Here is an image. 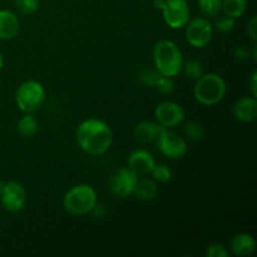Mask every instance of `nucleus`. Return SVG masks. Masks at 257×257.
<instances>
[{
  "instance_id": "f257e3e1",
  "label": "nucleus",
  "mask_w": 257,
  "mask_h": 257,
  "mask_svg": "<svg viewBox=\"0 0 257 257\" xmlns=\"http://www.w3.org/2000/svg\"><path fill=\"white\" fill-rule=\"evenodd\" d=\"M75 140L83 152L90 156H100L112 147V128L104 120L87 118L78 125Z\"/></svg>"
},
{
  "instance_id": "f03ea898",
  "label": "nucleus",
  "mask_w": 257,
  "mask_h": 257,
  "mask_svg": "<svg viewBox=\"0 0 257 257\" xmlns=\"http://www.w3.org/2000/svg\"><path fill=\"white\" fill-rule=\"evenodd\" d=\"M153 67L161 75L165 77H177L182 72L183 54L180 47L170 39H162L157 42L152 50Z\"/></svg>"
},
{
  "instance_id": "7ed1b4c3",
  "label": "nucleus",
  "mask_w": 257,
  "mask_h": 257,
  "mask_svg": "<svg viewBox=\"0 0 257 257\" xmlns=\"http://www.w3.org/2000/svg\"><path fill=\"white\" fill-rule=\"evenodd\" d=\"M98 205L97 191L87 183H79L65 192L63 197V208L70 216L80 217L93 212Z\"/></svg>"
},
{
  "instance_id": "20e7f679",
  "label": "nucleus",
  "mask_w": 257,
  "mask_h": 257,
  "mask_svg": "<svg viewBox=\"0 0 257 257\" xmlns=\"http://www.w3.org/2000/svg\"><path fill=\"white\" fill-rule=\"evenodd\" d=\"M227 85L225 79L216 73H205L196 80L193 87V97L200 104L212 107L218 104L225 98Z\"/></svg>"
},
{
  "instance_id": "39448f33",
  "label": "nucleus",
  "mask_w": 257,
  "mask_h": 257,
  "mask_svg": "<svg viewBox=\"0 0 257 257\" xmlns=\"http://www.w3.org/2000/svg\"><path fill=\"white\" fill-rule=\"evenodd\" d=\"M44 102L45 89L38 80H25L15 92V103L23 113H35Z\"/></svg>"
},
{
  "instance_id": "423d86ee",
  "label": "nucleus",
  "mask_w": 257,
  "mask_h": 257,
  "mask_svg": "<svg viewBox=\"0 0 257 257\" xmlns=\"http://www.w3.org/2000/svg\"><path fill=\"white\" fill-rule=\"evenodd\" d=\"M186 40L188 44L197 49L206 48L213 37V25L206 17H196L186 24Z\"/></svg>"
},
{
  "instance_id": "0eeeda50",
  "label": "nucleus",
  "mask_w": 257,
  "mask_h": 257,
  "mask_svg": "<svg viewBox=\"0 0 257 257\" xmlns=\"http://www.w3.org/2000/svg\"><path fill=\"white\" fill-rule=\"evenodd\" d=\"M160 152L170 160H181L187 153V140L172 130L163 128L156 140Z\"/></svg>"
},
{
  "instance_id": "6e6552de",
  "label": "nucleus",
  "mask_w": 257,
  "mask_h": 257,
  "mask_svg": "<svg viewBox=\"0 0 257 257\" xmlns=\"http://www.w3.org/2000/svg\"><path fill=\"white\" fill-rule=\"evenodd\" d=\"M161 12L167 27L173 30L185 28L191 19V9L187 0H165Z\"/></svg>"
},
{
  "instance_id": "1a4fd4ad",
  "label": "nucleus",
  "mask_w": 257,
  "mask_h": 257,
  "mask_svg": "<svg viewBox=\"0 0 257 257\" xmlns=\"http://www.w3.org/2000/svg\"><path fill=\"white\" fill-rule=\"evenodd\" d=\"M0 203L8 212H20L27 203V190L18 181H9L4 183V187L0 193Z\"/></svg>"
},
{
  "instance_id": "9d476101",
  "label": "nucleus",
  "mask_w": 257,
  "mask_h": 257,
  "mask_svg": "<svg viewBox=\"0 0 257 257\" xmlns=\"http://www.w3.org/2000/svg\"><path fill=\"white\" fill-rule=\"evenodd\" d=\"M185 109L182 105L172 100L161 102L155 109L156 122L163 128L173 130L185 122Z\"/></svg>"
},
{
  "instance_id": "9b49d317",
  "label": "nucleus",
  "mask_w": 257,
  "mask_h": 257,
  "mask_svg": "<svg viewBox=\"0 0 257 257\" xmlns=\"http://www.w3.org/2000/svg\"><path fill=\"white\" fill-rule=\"evenodd\" d=\"M138 176L130 167H119L112 175L109 180L110 192L119 198L130 197L133 195L135 186L138 181Z\"/></svg>"
},
{
  "instance_id": "f8f14e48",
  "label": "nucleus",
  "mask_w": 257,
  "mask_h": 257,
  "mask_svg": "<svg viewBox=\"0 0 257 257\" xmlns=\"http://www.w3.org/2000/svg\"><path fill=\"white\" fill-rule=\"evenodd\" d=\"M156 161L152 153L143 148H137L133 151L128 157L127 166L138 176V177H143V176L150 175L152 168L155 167Z\"/></svg>"
},
{
  "instance_id": "ddd939ff",
  "label": "nucleus",
  "mask_w": 257,
  "mask_h": 257,
  "mask_svg": "<svg viewBox=\"0 0 257 257\" xmlns=\"http://www.w3.org/2000/svg\"><path fill=\"white\" fill-rule=\"evenodd\" d=\"M233 115L237 120L242 123H251L257 117V98L242 97L233 105Z\"/></svg>"
},
{
  "instance_id": "4468645a",
  "label": "nucleus",
  "mask_w": 257,
  "mask_h": 257,
  "mask_svg": "<svg viewBox=\"0 0 257 257\" xmlns=\"http://www.w3.org/2000/svg\"><path fill=\"white\" fill-rule=\"evenodd\" d=\"M20 30V20L14 12L0 10V40H12Z\"/></svg>"
},
{
  "instance_id": "2eb2a0df",
  "label": "nucleus",
  "mask_w": 257,
  "mask_h": 257,
  "mask_svg": "<svg viewBox=\"0 0 257 257\" xmlns=\"http://www.w3.org/2000/svg\"><path fill=\"white\" fill-rule=\"evenodd\" d=\"M231 252L237 257L250 256L256 250V241L252 235L246 232L237 233L232 237L230 242Z\"/></svg>"
},
{
  "instance_id": "dca6fc26",
  "label": "nucleus",
  "mask_w": 257,
  "mask_h": 257,
  "mask_svg": "<svg viewBox=\"0 0 257 257\" xmlns=\"http://www.w3.org/2000/svg\"><path fill=\"white\" fill-rule=\"evenodd\" d=\"M161 127L157 122H152V120H145L136 125L135 131H133V136H135L136 141L141 145H148L157 140L160 136Z\"/></svg>"
},
{
  "instance_id": "f3484780",
  "label": "nucleus",
  "mask_w": 257,
  "mask_h": 257,
  "mask_svg": "<svg viewBox=\"0 0 257 257\" xmlns=\"http://www.w3.org/2000/svg\"><path fill=\"white\" fill-rule=\"evenodd\" d=\"M158 185L153 178H138L133 195L141 201H152L158 196Z\"/></svg>"
},
{
  "instance_id": "a211bd4d",
  "label": "nucleus",
  "mask_w": 257,
  "mask_h": 257,
  "mask_svg": "<svg viewBox=\"0 0 257 257\" xmlns=\"http://www.w3.org/2000/svg\"><path fill=\"white\" fill-rule=\"evenodd\" d=\"M17 130L24 137H33L39 130V123L34 117V113H24V115L18 120Z\"/></svg>"
},
{
  "instance_id": "6ab92c4d",
  "label": "nucleus",
  "mask_w": 257,
  "mask_h": 257,
  "mask_svg": "<svg viewBox=\"0 0 257 257\" xmlns=\"http://www.w3.org/2000/svg\"><path fill=\"white\" fill-rule=\"evenodd\" d=\"M247 9V0H222V12L231 18L242 17Z\"/></svg>"
},
{
  "instance_id": "aec40b11",
  "label": "nucleus",
  "mask_w": 257,
  "mask_h": 257,
  "mask_svg": "<svg viewBox=\"0 0 257 257\" xmlns=\"http://www.w3.org/2000/svg\"><path fill=\"white\" fill-rule=\"evenodd\" d=\"M197 5L206 18H217L222 12V0H197Z\"/></svg>"
},
{
  "instance_id": "412c9836",
  "label": "nucleus",
  "mask_w": 257,
  "mask_h": 257,
  "mask_svg": "<svg viewBox=\"0 0 257 257\" xmlns=\"http://www.w3.org/2000/svg\"><path fill=\"white\" fill-rule=\"evenodd\" d=\"M182 70L188 79L195 80V82L205 74L203 64L198 59H190L187 62H183Z\"/></svg>"
},
{
  "instance_id": "4be33fe9",
  "label": "nucleus",
  "mask_w": 257,
  "mask_h": 257,
  "mask_svg": "<svg viewBox=\"0 0 257 257\" xmlns=\"http://www.w3.org/2000/svg\"><path fill=\"white\" fill-rule=\"evenodd\" d=\"M183 133H185L186 140L191 141V142H198L205 136V130H203L202 124L195 120H187L183 124Z\"/></svg>"
},
{
  "instance_id": "5701e85b",
  "label": "nucleus",
  "mask_w": 257,
  "mask_h": 257,
  "mask_svg": "<svg viewBox=\"0 0 257 257\" xmlns=\"http://www.w3.org/2000/svg\"><path fill=\"white\" fill-rule=\"evenodd\" d=\"M150 175L157 183H166L170 182L172 178V170L167 165L160 163V165H155Z\"/></svg>"
},
{
  "instance_id": "b1692460",
  "label": "nucleus",
  "mask_w": 257,
  "mask_h": 257,
  "mask_svg": "<svg viewBox=\"0 0 257 257\" xmlns=\"http://www.w3.org/2000/svg\"><path fill=\"white\" fill-rule=\"evenodd\" d=\"M235 18H231L228 17V15H223V17L218 18V19L216 20L213 28H215L218 33H221V34H230V33L235 29Z\"/></svg>"
},
{
  "instance_id": "393cba45",
  "label": "nucleus",
  "mask_w": 257,
  "mask_h": 257,
  "mask_svg": "<svg viewBox=\"0 0 257 257\" xmlns=\"http://www.w3.org/2000/svg\"><path fill=\"white\" fill-rule=\"evenodd\" d=\"M161 74L156 68H147L143 69L140 74V80L143 85L147 87H156L158 79H160Z\"/></svg>"
},
{
  "instance_id": "a878e982",
  "label": "nucleus",
  "mask_w": 257,
  "mask_h": 257,
  "mask_svg": "<svg viewBox=\"0 0 257 257\" xmlns=\"http://www.w3.org/2000/svg\"><path fill=\"white\" fill-rule=\"evenodd\" d=\"M14 4L23 15H32L39 9V0H14Z\"/></svg>"
},
{
  "instance_id": "bb28decb",
  "label": "nucleus",
  "mask_w": 257,
  "mask_h": 257,
  "mask_svg": "<svg viewBox=\"0 0 257 257\" xmlns=\"http://www.w3.org/2000/svg\"><path fill=\"white\" fill-rule=\"evenodd\" d=\"M155 88H157V90L161 93V94L170 95V94H172L173 90H175V83H173L172 78L171 77H165V75H161Z\"/></svg>"
},
{
  "instance_id": "cd10ccee",
  "label": "nucleus",
  "mask_w": 257,
  "mask_h": 257,
  "mask_svg": "<svg viewBox=\"0 0 257 257\" xmlns=\"http://www.w3.org/2000/svg\"><path fill=\"white\" fill-rule=\"evenodd\" d=\"M206 256L207 257H228L230 256V252L227 251L225 245L222 243H211L208 246L207 251H206Z\"/></svg>"
},
{
  "instance_id": "c85d7f7f",
  "label": "nucleus",
  "mask_w": 257,
  "mask_h": 257,
  "mask_svg": "<svg viewBox=\"0 0 257 257\" xmlns=\"http://www.w3.org/2000/svg\"><path fill=\"white\" fill-rule=\"evenodd\" d=\"M247 35L250 37V39L253 43H256L257 40V15H253L250 19L247 25Z\"/></svg>"
},
{
  "instance_id": "c756f323",
  "label": "nucleus",
  "mask_w": 257,
  "mask_h": 257,
  "mask_svg": "<svg viewBox=\"0 0 257 257\" xmlns=\"http://www.w3.org/2000/svg\"><path fill=\"white\" fill-rule=\"evenodd\" d=\"M248 85H250L251 95L257 98V72L256 70H253L252 74H251L250 80H248Z\"/></svg>"
},
{
  "instance_id": "7c9ffc66",
  "label": "nucleus",
  "mask_w": 257,
  "mask_h": 257,
  "mask_svg": "<svg viewBox=\"0 0 257 257\" xmlns=\"http://www.w3.org/2000/svg\"><path fill=\"white\" fill-rule=\"evenodd\" d=\"M248 54H250V52H248V49H246L245 47H238L237 49L235 50V57L236 59L238 60H246L248 58Z\"/></svg>"
},
{
  "instance_id": "2f4dec72",
  "label": "nucleus",
  "mask_w": 257,
  "mask_h": 257,
  "mask_svg": "<svg viewBox=\"0 0 257 257\" xmlns=\"http://www.w3.org/2000/svg\"><path fill=\"white\" fill-rule=\"evenodd\" d=\"M3 65H4V57H3V54L0 53V70L3 69Z\"/></svg>"
},
{
  "instance_id": "473e14b6",
  "label": "nucleus",
  "mask_w": 257,
  "mask_h": 257,
  "mask_svg": "<svg viewBox=\"0 0 257 257\" xmlns=\"http://www.w3.org/2000/svg\"><path fill=\"white\" fill-rule=\"evenodd\" d=\"M4 181H2L0 180V193H2V191H3V187H4Z\"/></svg>"
}]
</instances>
